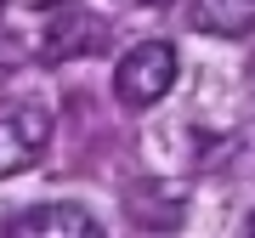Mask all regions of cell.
Returning <instances> with one entry per match:
<instances>
[{"mask_svg": "<svg viewBox=\"0 0 255 238\" xmlns=\"http://www.w3.org/2000/svg\"><path fill=\"white\" fill-rule=\"evenodd\" d=\"M170 85H176V46L170 40H142L114 68V97L125 108H153Z\"/></svg>", "mask_w": 255, "mask_h": 238, "instance_id": "6da1fadb", "label": "cell"}, {"mask_svg": "<svg viewBox=\"0 0 255 238\" xmlns=\"http://www.w3.org/2000/svg\"><path fill=\"white\" fill-rule=\"evenodd\" d=\"M46 142H51V108H40V102H11V108H0V182L28 170L46 153Z\"/></svg>", "mask_w": 255, "mask_h": 238, "instance_id": "7a4b0ae2", "label": "cell"}, {"mask_svg": "<svg viewBox=\"0 0 255 238\" xmlns=\"http://www.w3.org/2000/svg\"><path fill=\"white\" fill-rule=\"evenodd\" d=\"M102 46V28L91 11H74V0L57 17H46V40H40V57L46 63H68V57H80V51H97Z\"/></svg>", "mask_w": 255, "mask_h": 238, "instance_id": "3957f363", "label": "cell"}, {"mask_svg": "<svg viewBox=\"0 0 255 238\" xmlns=\"http://www.w3.org/2000/svg\"><path fill=\"white\" fill-rule=\"evenodd\" d=\"M6 233H17V238H40V233H102V227H97V216L80 210V204H34V210L11 216Z\"/></svg>", "mask_w": 255, "mask_h": 238, "instance_id": "277c9868", "label": "cell"}, {"mask_svg": "<svg viewBox=\"0 0 255 238\" xmlns=\"http://www.w3.org/2000/svg\"><path fill=\"white\" fill-rule=\"evenodd\" d=\"M193 23L204 34H221V40H238L255 28V0H199L193 6Z\"/></svg>", "mask_w": 255, "mask_h": 238, "instance_id": "5b68a950", "label": "cell"}, {"mask_svg": "<svg viewBox=\"0 0 255 238\" xmlns=\"http://www.w3.org/2000/svg\"><path fill=\"white\" fill-rule=\"evenodd\" d=\"M125 6H164V0H125Z\"/></svg>", "mask_w": 255, "mask_h": 238, "instance_id": "8992f818", "label": "cell"}, {"mask_svg": "<svg viewBox=\"0 0 255 238\" xmlns=\"http://www.w3.org/2000/svg\"><path fill=\"white\" fill-rule=\"evenodd\" d=\"M40 6H57V0H40Z\"/></svg>", "mask_w": 255, "mask_h": 238, "instance_id": "52a82bcc", "label": "cell"}, {"mask_svg": "<svg viewBox=\"0 0 255 238\" xmlns=\"http://www.w3.org/2000/svg\"><path fill=\"white\" fill-rule=\"evenodd\" d=\"M0 11H6V0H0Z\"/></svg>", "mask_w": 255, "mask_h": 238, "instance_id": "ba28073f", "label": "cell"}]
</instances>
